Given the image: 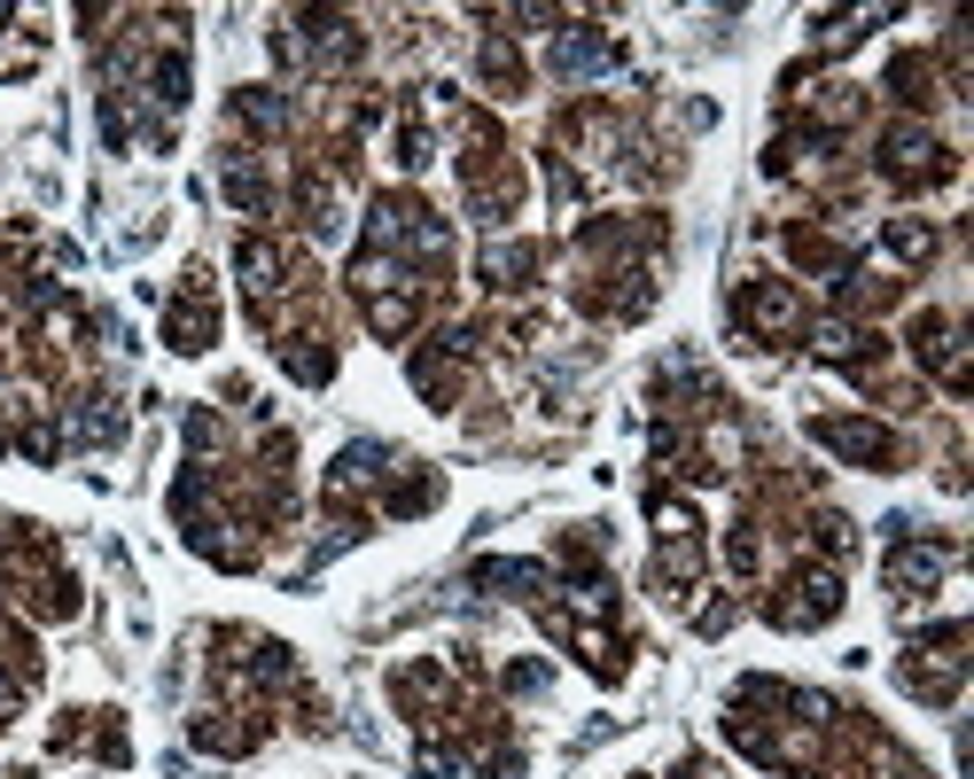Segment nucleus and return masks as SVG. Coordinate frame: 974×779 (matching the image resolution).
<instances>
[]
</instances>
